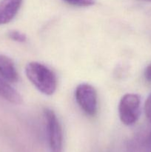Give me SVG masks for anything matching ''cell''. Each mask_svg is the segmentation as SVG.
<instances>
[{"label": "cell", "instance_id": "9", "mask_svg": "<svg viewBox=\"0 0 151 152\" xmlns=\"http://www.w3.org/2000/svg\"><path fill=\"white\" fill-rule=\"evenodd\" d=\"M9 37L13 41L19 42H24L26 41V35L18 31H11L8 34Z\"/></svg>", "mask_w": 151, "mask_h": 152}, {"label": "cell", "instance_id": "8", "mask_svg": "<svg viewBox=\"0 0 151 152\" xmlns=\"http://www.w3.org/2000/svg\"><path fill=\"white\" fill-rule=\"evenodd\" d=\"M64 1L72 5L80 6V7L93 5L96 2V0H64Z\"/></svg>", "mask_w": 151, "mask_h": 152}, {"label": "cell", "instance_id": "3", "mask_svg": "<svg viewBox=\"0 0 151 152\" xmlns=\"http://www.w3.org/2000/svg\"><path fill=\"white\" fill-rule=\"evenodd\" d=\"M75 96L76 102L84 113L94 116L97 111V93L94 88L87 83L77 86Z\"/></svg>", "mask_w": 151, "mask_h": 152}, {"label": "cell", "instance_id": "11", "mask_svg": "<svg viewBox=\"0 0 151 152\" xmlns=\"http://www.w3.org/2000/svg\"><path fill=\"white\" fill-rule=\"evenodd\" d=\"M144 77L147 81L151 82V64L148 65L144 71Z\"/></svg>", "mask_w": 151, "mask_h": 152}, {"label": "cell", "instance_id": "7", "mask_svg": "<svg viewBox=\"0 0 151 152\" xmlns=\"http://www.w3.org/2000/svg\"><path fill=\"white\" fill-rule=\"evenodd\" d=\"M0 96L11 103L19 105L22 102V98L17 91L4 80L0 79Z\"/></svg>", "mask_w": 151, "mask_h": 152}, {"label": "cell", "instance_id": "12", "mask_svg": "<svg viewBox=\"0 0 151 152\" xmlns=\"http://www.w3.org/2000/svg\"><path fill=\"white\" fill-rule=\"evenodd\" d=\"M147 143L149 145H151V133L150 134L147 139Z\"/></svg>", "mask_w": 151, "mask_h": 152}, {"label": "cell", "instance_id": "10", "mask_svg": "<svg viewBox=\"0 0 151 152\" xmlns=\"http://www.w3.org/2000/svg\"><path fill=\"white\" fill-rule=\"evenodd\" d=\"M144 111L147 117L151 123V94L148 96L147 99L145 101Z\"/></svg>", "mask_w": 151, "mask_h": 152}, {"label": "cell", "instance_id": "2", "mask_svg": "<svg viewBox=\"0 0 151 152\" xmlns=\"http://www.w3.org/2000/svg\"><path fill=\"white\" fill-rule=\"evenodd\" d=\"M140 96L135 94H127L121 99L118 105L120 120L126 126H132L139 120L141 113Z\"/></svg>", "mask_w": 151, "mask_h": 152}, {"label": "cell", "instance_id": "13", "mask_svg": "<svg viewBox=\"0 0 151 152\" xmlns=\"http://www.w3.org/2000/svg\"><path fill=\"white\" fill-rule=\"evenodd\" d=\"M145 1H151V0H145Z\"/></svg>", "mask_w": 151, "mask_h": 152}, {"label": "cell", "instance_id": "5", "mask_svg": "<svg viewBox=\"0 0 151 152\" xmlns=\"http://www.w3.org/2000/svg\"><path fill=\"white\" fill-rule=\"evenodd\" d=\"M22 0H0V25L13 20L22 6Z\"/></svg>", "mask_w": 151, "mask_h": 152}, {"label": "cell", "instance_id": "6", "mask_svg": "<svg viewBox=\"0 0 151 152\" xmlns=\"http://www.w3.org/2000/svg\"><path fill=\"white\" fill-rule=\"evenodd\" d=\"M0 76L10 83H16L19 80V75L13 61L7 56L1 54H0Z\"/></svg>", "mask_w": 151, "mask_h": 152}, {"label": "cell", "instance_id": "1", "mask_svg": "<svg viewBox=\"0 0 151 152\" xmlns=\"http://www.w3.org/2000/svg\"><path fill=\"white\" fill-rule=\"evenodd\" d=\"M25 74L30 83L44 94L52 95L56 91L57 87L56 76L43 64L30 62L26 65Z\"/></svg>", "mask_w": 151, "mask_h": 152}, {"label": "cell", "instance_id": "4", "mask_svg": "<svg viewBox=\"0 0 151 152\" xmlns=\"http://www.w3.org/2000/svg\"><path fill=\"white\" fill-rule=\"evenodd\" d=\"M47 123L49 145L51 152H62L63 145V134L61 125L56 115L52 110L46 108L44 111Z\"/></svg>", "mask_w": 151, "mask_h": 152}]
</instances>
